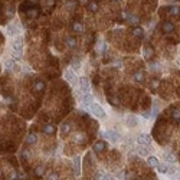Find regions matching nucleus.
Masks as SVG:
<instances>
[{
	"instance_id": "nucleus-1",
	"label": "nucleus",
	"mask_w": 180,
	"mask_h": 180,
	"mask_svg": "<svg viewBox=\"0 0 180 180\" xmlns=\"http://www.w3.org/2000/svg\"><path fill=\"white\" fill-rule=\"evenodd\" d=\"M22 51H23V40H22V37H16L12 43V55H13L15 61L22 58Z\"/></svg>"
},
{
	"instance_id": "nucleus-2",
	"label": "nucleus",
	"mask_w": 180,
	"mask_h": 180,
	"mask_svg": "<svg viewBox=\"0 0 180 180\" xmlns=\"http://www.w3.org/2000/svg\"><path fill=\"white\" fill-rule=\"evenodd\" d=\"M89 109H91V112H92L95 117H98V118H105V111L100 107V104L91 102V104H89Z\"/></svg>"
},
{
	"instance_id": "nucleus-3",
	"label": "nucleus",
	"mask_w": 180,
	"mask_h": 180,
	"mask_svg": "<svg viewBox=\"0 0 180 180\" xmlns=\"http://www.w3.org/2000/svg\"><path fill=\"white\" fill-rule=\"evenodd\" d=\"M104 136L107 137L111 143H118V140H120L118 133H117V131H114V130H108L107 133H104Z\"/></svg>"
},
{
	"instance_id": "nucleus-4",
	"label": "nucleus",
	"mask_w": 180,
	"mask_h": 180,
	"mask_svg": "<svg viewBox=\"0 0 180 180\" xmlns=\"http://www.w3.org/2000/svg\"><path fill=\"white\" fill-rule=\"evenodd\" d=\"M79 85H81V91L82 92H89V81L85 76H82L79 79Z\"/></svg>"
},
{
	"instance_id": "nucleus-5",
	"label": "nucleus",
	"mask_w": 180,
	"mask_h": 180,
	"mask_svg": "<svg viewBox=\"0 0 180 180\" xmlns=\"http://www.w3.org/2000/svg\"><path fill=\"white\" fill-rule=\"evenodd\" d=\"M150 141H151V138H150L148 134H140L138 138H137V143L140 144V145H148Z\"/></svg>"
},
{
	"instance_id": "nucleus-6",
	"label": "nucleus",
	"mask_w": 180,
	"mask_h": 180,
	"mask_svg": "<svg viewBox=\"0 0 180 180\" xmlns=\"http://www.w3.org/2000/svg\"><path fill=\"white\" fill-rule=\"evenodd\" d=\"M81 98H82V104L84 105H88L92 102V95L89 92H81Z\"/></svg>"
},
{
	"instance_id": "nucleus-7",
	"label": "nucleus",
	"mask_w": 180,
	"mask_h": 180,
	"mask_svg": "<svg viewBox=\"0 0 180 180\" xmlns=\"http://www.w3.org/2000/svg\"><path fill=\"white\" fill-rule=\"evenodd\" d=\"M65 78H66V81L69 82V84H75V81H76V76H75V73L71 71V69H68V71H65Z\"/></svg>"
},
{
	"instance_id": "nucleus-8",
	"label": "nucleus",
	"mask_w": 180,
	"mask_h": 180,
	"mask_svg": "<svg viewBox=\"0 0 180 180\" xmlns=\"http://www.w3.org/2000/svg\"><path fill=\"white\" fill-rule=\"evenodd\" d=\"M73 172H75L76 176L81 174V159H79V157L73 159Z\"/></svg>"
},
{
	"instance_id": "nucleus-9",
	"label": "nucleus",
	"mask_w": 180,
	"mask_h": 180,
	"mask_svg": "<svg viewBox=\"0 0 180 180\" xmlns=\"http://www.w3.org/2000/svg\"><path fill=\"white\" fill-rule=\"evenodd\" d=\"M107 148V143L105 141H97V143L94 144V150L98 153V151H104Z\"/></svg>"
},
{
	"instance_id": "nucleus-10",
	"label": "nucleus",
	"mask_w": 180,
	"mask_h": 180,
	"mask_svg": "<svg viewBox=\"0 0 180 180\" xmlns=\"http://www.w3.org/2000/svg\"><path fill=\"white\" fill-rule=\"evenodd\" d=\"M45 89V82L43 81H36L35 85H33V91L35 92H42Z\"/></svg>"
},
{
	"instance_id": "nucleus-11",
	"label": "nucleus",
	"mask_w": 180,
	"mask_h": 180,
	"mask_svg": "<svg viewBox=\"0 0 180 180\" xmlns=\"http://www.w3.org/2000/svg\"><path fill=\"white\" fill-rule=\"evenodd\" d=\"M19 30H20V26H13V25H10V26H7V33L10 36H15L19 33Z\"/></svg>"
},
{
	"instance_id": "nucleus-12",
	"label": "nucleus",
	"mask_w": 180,
	"mask_h": 180,
	"mask_svg": "<svg viewBox=\"0 0 180 180\" xmlns=\"http://www.w3.org/2000/svg\"><path fill=\"white\" fill-rule=\"evenodd\" d=\"M163 159H164L166 161H169L170 164H173V163H176V157H174V156H173L172 153H167V151H166V153L163 154Z\"/></svg>"
},
{
	"instance_id": "nucleus-13",
	"label": "nucleus",
	"mask_w": 180,
	"mask_h": 180,
	"mask_svg": "<svg viewBox=\"0 0 180 180\" xmlns=\"http://www.w3.org/2000/svg\"><path fill=\"white\" fill-rule=\"evenodd\" d=\"M72 30H73V32H76V33H82V32H84V26H82V23L75 22V23L72 25Z\"/></svg>"
},
{
	"instance_id": "nucleus-14",
	"label": "nucleus",
	"mask_w": 180,
	"mask_h": 180,
	"mask_svg": "<svg viewBox=\"0 0 180 180\" xmlns=\"http://www.w3.org/2000/svg\"><path fill=\"white\" fill-rule=\"evenodd\" d=\"M163 30H164V33L173 32V30H174V26H173V23H170V22H166V23H163Z\"/></svg>"
},
{
	"instance_id": "nucleus-15",
	"label": "nucleus",
	"mask_w": 180,
	"mask_h": 180,
	"mask_svg": "<svg viewBox=\"0 0 180 180\" xmlns=\"http://www.w3.org/2000/svg\"><path fill=\"white\" fill-rule=\"evenodd\" d=\"M28 16H29V17H37V16H39L37 7H29V9H28Z\"/></svg>"
},
{
	"instance_id": "nucleus-16",
	"label": "nucleus",
	"mask_w": 180,
	"mask_h": 180,
	"mask_svg": "<svg viewBox=\"0 0 180 180\" xmlns=\"http://www.w3.org/2000/svg\"><path fill=\"white\" fill-rule=\"evenodd\" d=\"M138 124V121H137V118L134 117V115H130L128 118H127V125L128 127H134V125H137Z\"/></svg>"
},
{
	"instance_id": "nucleus-17",
	"label": "nucleus",
	"mask_w": 180,
	"mask_h": 180,
	"mask_svg": "<svg viewBox=\"0 0 180 180\" xmlns=\"http://www.w3.org/2000/svg\"><path fill=\"white\" fill-rule=\"evenodd\" d=\"M55 130H56V128H55L53 125H51V124H48V125H45V127H43V133H45V134H48V136L53 134V133H55Z\"/></svg>"
},
{
	"instance_id": "nucleus-18",
	"label": "nucleus",
	"mask_w": 180,
	"mask_h": 180,
	"mask_svg": "<svg viewBox=\"0 0 180 180\" xmlns=\"http://www.w3.org/2000/svg\"><path fill=\"white\" fill-rule=\"evenodd\" d=\"M134 81H137V82H143L144 81V72L143 71L134 72Z\"/></svg>"
},
{
	"instance_id": "nucleus-19",
	"label": "nucleus",
	"mask_w": 180,
	"mask_h": 180,
	"mask_svg": "<svg viewBox=\"0 0 180 180\" xmlns=\"http://www.w3.org/2000/svg\"><path fill=\"white\" fill-rule=\"evenodd\" d=\"M172 117H173V120H174L176 123H179L180 121V109L179 108H173V111H172Z\"/></svg>"
},
{
	"instance_id": "nucleus-20",
	"label": "nucleus",
	"mask_w": 180,
	"mask_h": 180,
	"mask_svg": "<svg viewBox=\"0 0 180 180\" xmlns=\"http://www.w3.org/2000/svg\"><path fill=\"white\" fill-rule=\"evenodd\" d=\"M147 163H148V166H150V167H154V169L159 166V160H157L156 157H153V156H151V157H148V161H147Z\"/></svg>"
},
{
	"instance_id": "nucleus-21",
	"label": "nucleus",
	"mask_w": 180,
	"mask_h": 180,
	"mask_svg": "<svg viewBox=\"0 0 180 180\" xmlns=\"http://www.w3.org/2000/svg\"><path fill=\"white\" fill-rule=\"evenodd\" d=\"M26 141H28V144H35L36 141H37V136H36L35 133H30V134L28 136Z\"/></svg>"
},
{
	"instance_id": "nucleus-22",
	"label": "nucleus",
	"mask_w": 180,
	"mask_h": 180,
	"mask_svg": "<svg viewBox=\"0 0 180 180\" xmlns=\"http://www.w3.org/2000/svg\"><path fill=\"white\" fill-rule=\"evenodd\" d=\"M66 46H68V48H75V46H76V39L72 37V36L66 37Z\"/></svg>"
},
{
	"instance_id": "nucleus-23",
	"label": "nucleus",
	"mask_w": 180,
	"mask_h": 180,
	"mask_svg": "<svg viewBox=\"0 0 180 180\" xmlns=\"http://www.w3.org/2000/svg\"><path fill=\"white\" fill-rule=\"evenodd\" d=\"M88 9H89V12H97V10H98L97 1H95V0H91V1L88 3Z\"/></svg>"
},
{
	"instance_id": "nucleus-24",
	"label": "nucleus",
	"mask_w": 180,
	"mask_h": 180,
	"mask_svg": "<svg viewBox=\"0 0 180 180\" xmlns=\"http://www.w3.org/2000/svg\"><path fill=\"white\" fill-rule=\"evenodd\" d=\"M144 56H145L147 59H151V58H153V49H151L150 46H145V49H144Z\"/></svg>"
},
{
	"instance_id": "nucleus-25",
	"label": "nucleus",
	"mask_w": 180,
	"mask_h": 180,
	"mask_svg": "<svg viewBox=\"0 0 180 180\" xmlns=\"http://www.w3.org/2000/svg\"><path fill=\"white\" fill-rule=\"evenodd\" d=\"M69 131H71V125H69V124H62L61 133H62L64 136H66V134H69Z\"/></svg>"
},
{
	"instance_id": "nucleus-26",
	"label": "nucleus",
	"mask_w": 180,
	"mask_h": 180,
	"mask_svg": "<svg viewBox=\"0 0 180 180\" xmlns=\"http://www.w3.org/2000/svg\"><path fill=\"white\" fill-rule=\"evenodd\" d=\"M156 169H157V172H159V173H167L169 166H166V164H160V163H159V166H157Z\"/></svg>"
},
{
	"instance_id": "nucleus-27",
	"label": "nucleus",
	"mask_w": 180,
	"mask_h": 180,
	"mask_svg": "<svg viewBox=\"0 0 180 180\" xmlns=\"http://www.w3.org/2000/svg\"><path fill=\"white\" fill-rule=\"evenodd\" d=\"M133 33L137 36V37H143V35H144V32H143L141 28H134V29H133Z\"/></svg>"
},
{
	"instance_id": "nucleus-28",
	"label": "nucleus",
	"mask_w": 180,
	"mask_h": 180,
	"mask_svg": "<svg viewBox=\"0 0 180 180\" xmlns=\"http://www.w3.org/2000/svg\"><path fill=\"white\" fill-rule=\"evenodd\" d=\"M6 68L7 69H15V61H12V59H9V61H6Z\"/></svg>"
},
{
	"instance_id": "nucleus-29",
	"label": "nucleus",
	"mask_w": 180,
	"mask_h": 180,
	"mask_svg": "<svg viewBox=\"0 0 180 180\" xmlns=\"http://www.w3.org/2000/svg\"><path fill=\"white\" fill-rule=\"evenodd\" d=\"M128 20H130V22H131V23L134 25V23H138V20H140V19H138V16H134V15H130V16H128Z\"/></svg>"
},
{
	"instance_id": "nucleus-30",
	"label": "nucleus",
	"mask_w": 180,
	"mask_h": 180,
	"mask_svg": "<svg viewBox=\"0 0 180 180\" xmlns=\"http://www.w3.org/2000/svg\"><path fill=\"white\" fill-rule=\"evenodd\" d=\"M137 151H138V154H140V156H145V154L148 153V150H145V145L138 147V150H137Z\"/></svg>"
},
{
	"instance_id": "nucleus-31",
	"label": "nucleus",
	"mask_w": 180,
	"mask_h": 180,
	"mask_svg": "<svg viewBox=\"0 0 180 180\" xmlns=\"http://www.w3.org/2000/svg\"><path fill=\"white\" fill-rule=\"evenodd\" d=\"M43 172H45V170H43L42 167H37L35 170V176L36 177H42V176H43Z\"/></svg>"
},
{
	"instance_id": "nucleus-32",
	"label": "nucleus",
	"mask_w": 180,
	"mask_h": 180,
	"mask_svg": "<svg viewBox=\"0 0 180 180\" xmlns=\"http://www.w3.org/2000/svg\"><path fill=\"white\" fill-rule=\"evenodd\" d=\"M159 79H153L151 81V84H150V87H151V89H156V88H159Z\"/></svg>"
},
{
	"instance_id": "nucleus-33",
	"label": "nucleus",
	"mask_w": 180,
	"mask_h": 180,
	"mask_svg": "<svg viewBox=\"0 0 180 180\" xmlns=\"http://www.w3.org/2000/svg\"><path fill=\"white\" fill-rule=\"evenodd\" d=\"M170 10H172L170 13H172V15H174V16H177V15H179V12H180V9H179V7H176V6L170 7Z\"/></svg>"
},
{
	"instance_id": "nucleus-34",
	"label": "nucleus",
	"mask_w": 180,
	"mask_h": 180,
	"mask_svg": "<svg viewBox=\"0 0 180 180\" xmlns=\"http://www.w3.org/2000/svg\"><path fill=\"white\" fill-rule=\"evenodd\" d=\"M104 174H105V172H102V170H100V172H97V174H95V177H97V180H102V177H104Z\"/></svg>"
},
{
	"instance_id": "nucleus-35",
	"label": "nucleus",
	"mask_w": 180,
	"mask_h": 180,
	"mask_svg": "<svg viewBox=\"0 0 180 180\" xmlns=\"http://www.w3.org/2000/svg\"><path fill=\"white\" fill-rule=\"evenodd\" d=\"M72 66L78 69V68L81 66V62H79V59H73V61H72Z\"/></svg>"
},
{
	"instance_id": "nucleus-36",
	"label": "nucleus",
	"mask_w": 180,
	"mask_h": 180,
	"mask_svg": "<svg viewBox=\"0 0 180 180\" xmlns=\"http://www.w3.org/2000/svg\"><path fill=\"white\" fill-rule=\"evenodd\" d=\"M109 102H111L112 105H118V104H120V100L115 98V97H112V98H109Z\"/></svg>"
},
{
	"instance_id": "nucleus-37",
	"label": "nucleus",
	"mask_w": 180,
	"mask_h": 180,
	"mask_svg": "<svg viewBox=\"0 0 180 180\" xmlns=\"http://www.w3.org/2000/svg\"><path fill=\"white\" fill-rule=\"evenodd\" d=\"M174 172H176V169H174L173 166H169V169H167V173H169V174H174Z\"/></svg>"
},
{
	"instance_id": "nucleus-38",
	"label": "nucleus",
	"mask_w": 180,
	"mask_h": 180,
	"mask_svg": "<svg viewBox=\"0 0 180 180\" xmlns=\"http://www.w3.org/2000/svg\"><path fill=\"white\" fill-rule=\"evenodd\" d=\"M49 180H58V174L56 173H51L49 174Z\"/></svg>"
},
{
	"instance_id": "nucleus-39",
	"label": "nucleus",
	"mask_w": 180,
	"mask_h": 180,
	"mask_svg": "<svg viewBox=\"0 0 180 180\" xmlns=\"http://www.w3.org/2000/svg\"><path fill=\"white\" fill-rule=\"evenodd\" d=\"M102 180H114V177H112L111 174H107V173H105L104 177H102Z\"/></svg>"
},
{
	"instance_id": "nucleus-40",
	"label": "nucleus",
	"mask_w": 180,
	"mask_h": 180,
	"mask_svg": "<svg viewBox=\"0 0 180 180\" xmlns=\"http://www.w3.org/2000/svg\"><path fill=\"white\" fill-rule=\"evenodd\" d=\"M46 4H48V7H51L55 4V0H46Z\"/></svg>"
},
{
	"instance_id": "nucleus-41",
	"label": "nucleus",
	"mask_w": 180,
	"mask_h": 180,
	"mask_svg": "<svg viewBox=\"0 0 180 180\" xmlns=\"http://www.w3.org/2000/svg\"><path fill=\"white\" fill-rule=\"evenodd\" d=\"M1 177H3V176H1V170H0V180H1Z\"/></svg>"
},
{
	"instance_id": "nucleus-42",
	"label": "nucleus",
	"mask_w": 180,
	"mask_h": 180,
	"mask_svg": "<svg viewBox=\"0 0 180 180\" xmlns=\"http://www.w3.org/2000/svg\"><path fill=\"white\" fill-rule=\"evenodd\" d=\"M115 1H120V0H115Z\"/></svg>"
}]
</instances>
